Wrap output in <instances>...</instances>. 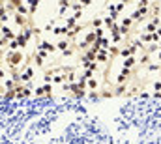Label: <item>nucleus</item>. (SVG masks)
Masks as SVG:
<instances>
[{
  "label": "nucleus",
  "instance_id": "1",
  "mask_svg": "<svg viewBox=\"0 0 161 144\" xmlns=\"http://www.w3.org/2000/svg\"><path fill=\"white\" fill-rule=\"evenodd\" d=\"M8 64H10L11 67H17V66H21L23 64V60H25V56L21 54V51H11V53H8Z\"/></svg>",
  "mask_w": 161,
  "mask_h": 144
},
{
  "label": "nucleus",
  "instance_id": "2",
  "mask_svg": "<svg viewBox=\"0 0 161 144\" xmlns=\"http://www.w3.org/2000/svg\"><path fill=\"white\" fill-rule=\"evenodd\" d=\"M129 75H131V69H129V67H122V71H120L118 79H116V82H118V84H124V82L129 79Z\"/></svg>",
  "mask_w": 161,
  "mask_h": 144
},
{
  "label": "nucleus",
  "instance_id": "3",
  "mask_svg": "<svg viewBox=\"0 0 161 144\" xmlns=\"http://www.w3.org/2000/svg\"><path fill=\"white\" fill-rule=\"evenodd\" d=\"M32 77H34V67H26L21 73V82H28Z\"/></svg>",
  "mask_w": 161,
  "mask_h": 144
},
{
  "label": "nucleus",
  "instance_id": "4",
  "mask_svg": "<svg viewBox=\"0 0 161 144\" xmlns=\"http://www.w3.org/2000/svg\"><path fill=\"white\" fill-rule=\"evenodd\" d=\"M56 49H58V51H62V53H64L66 49H69V38H64V39H60V41L56 43Z\"/></svg>",
  "mask_w": 161,
  "mask_h": 144
},
{
  "label": "nucleus",
  "instance_id": "5",
  "mask_svg": "<svg viewBox=\"0 0 161 144\" xmlns=\"http://www.w3.org/2000/svg\"><path fill=\"white\" fill-rule=\"evenodd\" d=\"M15 23H17V25H21L23 28H25V26H28V21H26V17H25V15H21V13L15 15Z\"/></svg>",
  "mask_w": 161,
  "mask_h": 144
},
{
  "label": "nucleus",
  "instance_id": "6",
  "mask_svg": "<svg viewBox=\"0 0 161 144\" xmlns=\"http://www.w3.org/2000/svg\"><path fill=\"white\" fill-rule=\"evenodd\" d=\"M137 62H139V60H137L135 56H129V58H125V60H124V67H129V69H131V67L135 66Z\"/></svg>",
  "mask_w": 161,
  "mask_h": 144
},
{
  "label": "nucleus",
  "instance_id": "7",
  "mask_svg": "<svg viewBox=\"0 0 161 144\" xmlns=\"http://www.w3.org/2000/svg\"><path fill=\"white\" fill-rule=\"evenodd\" d=\"M86 88H88V90H97V81L96 79H88V82H86Z\"/></svg>",
  "mask_w": 161,
  "mask_h": 144
},
{
  "label": "nucleus",
  "instance_id": "8",
  "mask_svg": "<svg viewBox=\"0 0 161 144\" xmlns=\"http://www.w3.org/2000/svg\"><path fill=\"white\" fill-rule=\"evenodd\" d=\"M139 64H140V66H148V64H150V53L143 54V56H140V60H139Z\"/></svg>",
  "mask_w": 161,
  "mask_h": 144
},
{
  "label": "nucleus",
  "instance_id": "9",
  "mask_svg": "<svg viewBox=\"0 0 161 144\" xmlns=\"http://www.w3.org/2000/svg\"><path fill=\"white\" fill-rule=\"evenodd\" d=\"M120 51H122V49H118L116 45H111V47H109V54H111V56H118Z\"/></svg>",
  "mask_w": 161,
  "mask_h": 144
},
{
  "label": "nucleus",
  "instance_id": "10",
  "mask_svg": "<svg viewBox=\"0 0 161 144\" xmlns=\"http://www.w3.org/2000/svg\"><path fill=\"white\" fill-rule=\"evenodd\" d=\"M125 90H127V86H125V84H118V86H116V90H114V95L125 94Z\"/></svg>",
  "mask_w": 161,
  "mask_h": 144
},
{
  "label": "nucleus",
  "instance_id": "11",
  "mask_svg": "<svg viewBox=\"0 0 161 144\" xmlns=\"http://www.w3.org/2000/svg\"><path fill=\"white\" fill-rule=\"evenodd\" d=\"M40 47H41V49H47V51H51V53H53V51L56 49L54 45H51V43H47V41H41V43H40Z\"/></svg>",
  "mask_w": 161,
  "mask_h": 144
},
{
  "label": "nucleus",
  "instance_id": "12",
  "mask_svg": "<svg viewBox=\"0 0 161 144\" xmlns=\"http://www.w3.org/2000/svg\"><path fill=\"white\" fill-rule=\"evenodd\" d=\"M103 23H105V19L97 17V19H94V21H92V26H94V28H99V26L103 25Z\"/></svg>",
  "mask_w": 161,
  "mask_h": 144
},
{
  "label": "nucleus",
  "instance_id": "13",
  "mask_svg": "<svg viewBox=\"0 0 161 144\" xmlns=\"http://www.w3.org/2000/svg\"><path fill=\"white\" fill-rule=\"evenodd\" d=\"M53 81H54V82H60V84L68 82V81H66V75H54V77H53Z\"/></svg>",
  "mask_w": 161,
  "mask_h": 144
},
{
  "label": "nucleus",
  "instance_id": "14",
  "mask_svg": "<svg viewBox=\"0 0 161 144\" xmlns=\"http://www.w3.org/2000/svg\"><path fill=\"white\" fill-rule=\"evenodd\" d=\"M2 34H4V39H11V38H13V34L10 32L8 26H4V28H2Z\"/></svg>",
  "mask_w": 161,
  "mask_h": 144
},
{
  "label": "nucleus",
  "instance_id": "15",
  "mask_svg": "<svg viewBox=\"0 0 161 144\" xmlns=\"http://www.w3.org/2000/svg\"><path fill=\"white\" fill-rule=\"evenodd\" d=\"M26 41H28V39H26L25 36H21V34L17 36V43H19V45H21V47H25V45H26Z\"/></svg>",
  "mask_w": 161,
  "mask_h": 144
},
{
  "label": "nucleus",
  "instance_id": "16",
  "mask_svg": "<svg viewBox=\"0 0 161 144\" xmlns=\"http://www.w3.org/2000/svg\"><path fill=\"white\" fill-rule=\"evenodd\" d=\"M143 17H144V15H143V13H140V10H137V11H135V13H133V15H131V19H133V21H139V19H143Z\"/></svg>",
  "mask_w": 161,
  "mask_h": 144
},
{
  "label": "nucleus",
  "instance_id": "17",
  "mask_svg": "<svg viewBox=\"0 0 161 144\" xmlns=\"http://www.w3.org/2000/svg\"><path fill=\"white\" fill-rule=\"evenodd\" d=\"M131 23H133V19H131V17H125L124 21H122V26H125V28H129V26H131Z\"/></svg>",
  "mask_w": 161,
  "mask_h": 144
},
{
  "label": "nucleus",
  "instance_id": "18",
  "mask_svg": "<svg viewBox=\"0 0 161 144\" xmlns=\"http://www.w3.org/2000/svg\"><path fill=\"white\" fill-rule=\"evenodd\" d=\"M88 45H90L88 41H81L79 45H77V49H79V51H81V49H82V51H88Z\"/></svg>",
  "mask_w": 161,
  "mask_h": 144
},
{
  "label": "nucleus",
  "instance_id": "19",
  "mask_svg": "<svg viewBox=\"0 0 161 144\" xmlns=\"http://www.w3.org/2000/svg\"><path fill=\"white\" fill-rule=\"evenodd\" d=\"M41 88H43V94H45V95H49V94H51V90H53V86H51L49 82H47L45 86H41Z\"/></svg>",
  "mask_w": 161,
  "mask_h": 144
},
{
  "label": "nucleus",
  "instance_id": "20",
  "mask_svg": "<svg viewBox=\"0 0 161 144\" xmlns=\"http://www.w3.org/2000/svg\"><path fill=\"white\" fill-rule=\"evenodd\" d=\"M146 67H148V71H158V69H159V66H158V64H152V62L148 64Z\"/></svg>",
  "mask_w": 161,
  "mask_h": 144
},
{
  "label": "nucleus",
  "instance_id": "21",
  "mask_svg": "<svg viewBox=\"0 0 161 144\" xmlns=\"http://www.w3.org/2000/svg\"><path fill=\"white\" fill-rule=\"evenodd\" d=\"M68 82H69V84L75 82V73H73V71H69V73H68Z\"/></svg>",
  "mask_w": 161,
  "mask_h": 144
},
{
  "label": "nucleus",
  "instance_id": "22",
  "mask_svg": "<svg viewBox=\"0 0 161 144\" xmlns=\"http://www.w3.org/2000/svg\"><path fill=\"white\" fill-rule=\"evenodd\" d=\"M152 88H154L156 92H161V81H156L154 84H152Z\"/></svg>",
  "mask_w": 161,
  "mask_h": 144
},
{
  "label": "nucleus",
  "instance_id": "23",
  "mask_svg": "<svg viewBox=\"0 0 161 144\" xmlns=\"http://www.w3.org/2000/svg\"><path fill=\"white\" fill-rule=\"evenodd\" d=\"M88 69H92V71H97V62H90V64H88Z\"/></svg>",
  "mask_w": 161,
  "mask_h": 144
},
{
  "label": "nucleus",
  "instance_id": "24",
  "mask_svg": "<svg viewBox=\"0 0 161 144\" xmlns=\"http://www.w3.org/2000/svg\"><path fill=\"white\" fill-rule=\"evenodd\" d=\"M58 4H60V8H68L69 6V0H60Z\"/></svg>",
  "mask_w": 161,
  "mask_h": 144
},
{
  "label": "nucleus",
  "instance_id": "25",
  "mask_svg": "<svg viewBox=\"0 0 161 144\" xmlns=\"http://www.w3.org/2000/svg\"><path fill=\"white\" fill-rule=\"evenodd\" d=\"M62 54H64V56H71V54H73V49H66Z\"/></svg>",
  "mask_w": 161,
  "mask_h": 144
},
{
  "label": "nucleus",
  "instance_id": "26",
  "mask_svg": "<svg viewBox=\"0 0 161 144\" xmlns=\"http://www.w3.org/2000/svg\"><path fill=\"white\" fill-rule=\"evenodd\" d=\"M103 30H105V28H96V34H97V38H103Z\"/></svg>",
  "mask_w": 161,
  "mask_h": 144
},
{
  "label": "nucleus",
  "instance_id": "27",
  "mask_svg": "<svg viewBox=\"0 0 161 144\" xmlns=\"http://www.w3.org/2000/svg\"><path fill=\"white\" fill-rule=\"evenodd\" d=\"M143 6H148V0H139V8H143Z\"/></svg>",
  "mask_w": 161,
  "mask_h": 144
},
{
  "label": "nucleus",
  "instance_id": "28",
  "mask_svg": "<svg viewBox=\"0 0 161 144\" xmlns=\"http://www.w3.org/2000/svg\"><path fill=\"white\" fill-rule=\"evenodd\" d=\"M81 15H82V11H75V13H73V17H75V19H81Z\"/></svg>",
  "mask_w": 161,
  "mask_h": 144
},
{
  "label": "nucleus",
  "instance_id": "29",
  "mask_svg": "<svg viewBox=\"0 0 161 144\" xmlns=\"http://www.w3.org/2000/svg\"><path fill=\"white\" fill-rule=\"evenodd\" d=\"M79 2L82 4V6H90V0H79Z\"/></svg>",
  "mask_w": 161,
  "mask_h": 144
},
{
  "label": "nucleus",
  "instance_id": "30",
  "mask_svg": "<svg viewBox=\"0 0 161 144\" xmlns=\"http://www.w3.org/2000/svg\"><path fill=\"white\" fill-rule=\"evenodd\" d=\"M156 34H158V36H159V38H161V26H159V28H158V30H156Z\"/></svg>",
  "mask_w": 161,
  "mask_h": 144
},
{
  "label": "nucleus",
  "instance_id": "31",
  "mask_svg": "<svg viewBox=\"0 0 161 144\" xmlns=\"http://www.w3.org/2000/svg\"><path fill=\"white\" fill-rule=\"evenodd\" d=\"M156 54H158V58H159V62H161V49L158 51V53H156Z\"/></svg>",
  "mask_w": 161,
  "mask_h": 144
},
{
  "label": "nucleus",
  "instance_id": "32",
  "mask_svg": "<svg viewBox=\"0 0 161 144\" xmlns=\"http://www.w3.org/2000/svg\"><path fill=\"white\" fill-rule=\"evenodd\" d=\"M122 2H125V4H127V2H129V0H122Z\"/></svg>",
  "mask_w": 161,
  "mask_h": 144
},
{
  "label": "nucleus",
  "instance_id": "33",
  "mask_svg": "<svg viewBox=\"0 0 161 144\" xmlns=\"http://www.w3.org/2000/svg\"><path fill=\"white\" fill-rule=\"evenodd\" d=\"M159 47H161V41H159Z\"/></svg>",
  "mask_w": 161,
  "mask_h": 144
}]
</instances>
